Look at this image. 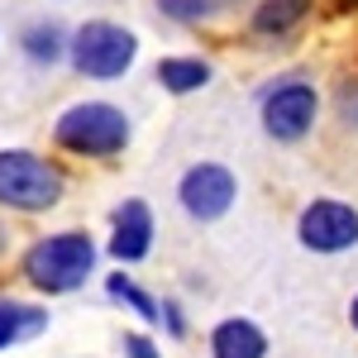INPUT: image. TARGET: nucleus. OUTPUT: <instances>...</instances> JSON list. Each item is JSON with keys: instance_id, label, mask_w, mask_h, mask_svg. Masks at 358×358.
I'll return each mask as SVG.
<instances>
[{"instance_id": "nucleus-1", "label": "nucleus", "mask_w": 358, "mask_h": 358, "mask_svg": "<svg viewBox=\"0 0 358 358\" xmlns=\"http://www.w3.org/2000/svg\"><path fill=\"white\" fill-rule=\"evenodd\" d=\"M96 268V244L82 229H67V234H48L24 253V277L48 292V296H62V292H77Z\"/></svg>"}, {"instance_id": "nucleus-2", "label": "nucleus", "mask_w": 358, "mask_h": 358, "mask_svg": "<svg viewBox=\"0 0 358 358\" xmlns=\"http://www.w3.org/2000/svg\"><path fill=\"white\" fill-rule=\"evenodd\" d=\"M53 138L67 153H82V158H110L129 143V120L120 106L110 101H82L57 120Z\"/></svg>"}, {"instance_id": "nucleus-3", "label": "nucleus", "mask_w": 358, "mask_h": 358, "mask_svg": "<svg viewBox=\"0 0 358 358\" xmlns=\"http://www.w3.org/2000/svg\"><path fill=\"white\" fill-rule=\"evenodd\" d=\"M62 201V172L38 153L10 148L0 153V206L10 210H48Z\"/></svg>"}, {"instance_id": "nucleus-4", "label": "nucleus", "mask_w": 358, "mask_h": 358, "mask_svg": "<svg viewBox=\"0 0 358 358\" xmlns=\"http://www.w3.org/2000/svg\"><path fill=\"white\" fill-rule=\"evenodd\" d=\"M67 53H72V67H77V72L96 77V82H115V77L129 72V62H134V53H138V38L124 24L91 20V24H82L72 34Z\"/></svg>"}, {"instance_id": "nucleus-5", "label": "nucleus", "mask_w": 358, "mask_h": 358, "mask_svg": "<svg viewBox=\"0 0 358 358\" xmlns=\"http://www.w3.org/2000/svg\"><path fill=\"white\" fill-rule=\"evenodd\" d=\"M315 110H320V96L306 77H282L263 91L258 101V115H263V129L277 143H301L315 124Z\"/></svg>"}, {"instance_id": "nucleus-6", "label": "nucleus", "mask_w": 358, "mask_h": 358, "mask_svg": "<svg viewBox=\"0 0 358 358\" xmlns=\"http://www.w3.org/2000/svg\"><path fill=\"white\" fill-rule=\"evenodd\" d=\"M234 196H239V182H234V172H229L224 163H196V167H187V177H182V187H177L182 210H187L192 220H201V224L224 220L229 206H234Z\"/></svg>"}, {"instance_id": "nucleus-7", "label": "nucleus", "mask_w": 358, "mask_h": 358, "mask_svg": "<svg viewBox=\"0 0 358 358\" xmlns=\"http://www.w3.org/2000/svg\"><path fill=\"white\" fill-rule=\"evenodd\" d=\"M296 234L310 253H344L358 244V210L344 201H310L296 220Z\"/></svg>"}, {"instance_id": "nucleus-8", "label": "nucleus", "mask_w": 358, "mask_h": 358, "mask_svg": "<svg viewBox=\"0 0 358 358\" xmlns=\"http://www.w3.org/2000/svg\"><path fill=\"white\" fill-rule=\"evenodd\" d=\"M153 248V210L148 201H124L115 210V234H110V258L120 263H138Z\"/></svg>"}, {"instance_id": "nucleus-9", "label": "nucleus", "mask_w": 358, "mask_h": 358, "mask_svg": "<svg viewBox=\"0 0 358 358\" xmlns=\"http://www.w3.org/2000/svg\"><path fill=\"white\" fill-rule=\"evenodd\" d=\"M210 354L215 358H263L268 354V334L253 320H220L210 334Z\"/></svg>"}, {"instance_id": "nucleus-10", "label": "nucleus", "mask_w": 358, "mask_h": 358, "mask_svg": "<svg viewBox=\"0 0 358 358\" xmlns=\"http://www.w3.org/2000/svg\"><path fill=\"white\" fill-rule=\"evenodd\" d=\"M43 330H48V310L0 296V349H10L20 339H34V334H43Z\"/></svg>"}, {"instance_id": "nucleus-11", "label": "nucleus", "mask_w": 358, "mask_h": 358, "mask_svg": "<svg viewBox=\"0 0 358 358\" xmlns=\"http://www.w3.org/2000/svg\"><path fill=\"white\" fill-rule=\"evenodd\" d=\"M158 82H163L172 96L201 91V86L210 82V62H206V57H163V62H158Z\"/></svg>"}, {"instance_id": "nucleus-12", "label": "nucleus", "mask_w": 358, "mask_h": 358, "mask_svg": "<svg viewBox=\"0 0 358 358\" xmlns=\"http://www.w3.org/2000/svg\"><path fill=\"white\" fill-rule=\"evenodd\" d=\"M310 15V0H263L253 10V29L258 34H287Z\"/></svg>"}, {"instance_id": "nucleus-13", "label": "nucleus", "mask_w": 358, "mask_h": 358, "mask_svg": "<svg viewBox=\"0 0 358 358\" xmlns=\"http://www.w3.org/2000/svg\"><path fill=\"white\" fill-rule=\"evenodd\" d=\"M24 53H29V62H38V67H53L57 57L67 53V38H62L57 24H34V29H24Z\"/></svg>"}, {"instance_id": "nucleus-14", "label": "nucleus", "mask_w": 358, "mask_h": 358, "mask_svg": "<svg viewBox=\"0 0 358 358\" xmlns=\"http://www.w3.org/2000/svg\"><path fill=\"white\" fill-rule=\"evenodd\" d=\"M106 292H110L115 301L134 306V310H138V315H143V320H158V315H163V306L153 301V296H148L143 287H134V282H129V277H124V273H110V277H106Z\"/></svg>"}, {"instance_id": "nucleus-15", "label": "nucleus", "mask_w": 358, "mask_h": 358, "mask_svg": "<svg viewBox=\"0 0 358 358\" xmlns=\"http://www.w3.org/2000/svg\"><path fill=\"white\" fill-rule=\"evenodd\" d=\"M158 10L167 20H177V24H196V20L215 15V0H158Z\"/></svg>"}, {"instance_id": "nucleus-16", "label": "nucleus", "mask_w": 358, "mask_h": 358, "mask_svg": "<svg viewBox=\"0 0 358 358\" xmlns=\"http://www.w3.org/2000/svg\"><path fill=\"white\" fill-rule=\"evenodd\" d=\"M124 354L129 358H158V349H153L143 334H124Z\"/></svg>"}, {"instance_id": "nucleus-17", "label": "nucleus", "mask_w": 358, "mask_h": 358, "mask_svg": "<svg viewBox=\"0 0 358 358\" xmlns=\"http://www.w3.org/2000/svg\"><path fill=\"white\" fill-rule=\"evenodd\" d=\"M349 320H354V330H358V296H354V306H349Z\"/></svg>"}, {"instance_id": "nucleus-18", "label": "nucleus", "mask_w": 358, "mask_h": 358, "mask_svg": "<svg viewBox=\"0 0 358 358\" xmlns=\"http://www.w3.org/2000/svg\"><path fill=\"white\" fill-rule=\"evenodd\" d=\"M0 248H5V224H0Z\"/></svg>"}, {"instance_id": "nucleus-19", "label": "nucleus", "mask_w": 358, "mask_h": 358, "mask_svg": "<svg viewBox=\"0 0 358 358\" xmlns=\"http://www.w3.org/2000/svg\"><path fill=\"white\" fill-rule=\"evenodd\" d=\"M339 5H358V0H339Z\"/></svg>"}]
</instances>
